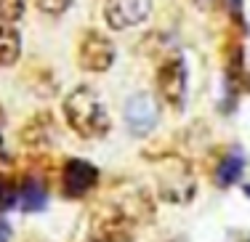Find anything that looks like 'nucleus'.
Masks as SVG:
<instances>
[{
    "label": "nucleus",
    "mask_w": 250,
    "mask_h": 242,
    "mask_svg": "<svg viewBox=\"0 0 250 242\" xmlns=\"http://www.w3.org/2000/svg\"><path fill=\"white\" fill-rule=\"evenodd\" d=\"M21 16H24V0H0V21L3 24H14Z\"/></svg>",
    "instance_id": "f8f14e48"
},
{
    "label": "nucleus",
    "mask_w": 250,
    "mask_h": 242,
    "mask_svg": "<svg viewBox=\"0 0 250 242\" xmlns=\"http://www.w3.org/2000/svg\"><path fill=\"white\" fill-rule=\"evenodd\" d=\"M64 117L69 128L83 139H99L109 131V115L101 104L99 93L91 85H77L64 99Z\"/></svg>",
    "instance_id": "f257e3e1"
},
{
    "label": "nucleus",
    "mask_w": 250,
    "mask_h": 242,
    "mask_svg": "<svg viewBox=\"0 0 250 242\" xmlns=\"http://www.w3.org/2000/svg\"><path fill=\"white\" fill-rule=\"evenodd\" d=\"M123 117H125L128 128L136 136L152 133L154 125H157V120H160V101H157V96L149 93V91L133 93V96L125 101V107H123Z\"/></svg>",
    "instance_id": "39448f33"
},
{
    "label": "nucleus",
    "mask_w": 250,
    "mask_h": 242,
    "mask_svg": "<svg viewBox=\"0 0 250 242\" xmlns=\"http://www.w3.org/2000/svg\"><path fill=\"white\" fill-rule=\"evenodd\" d=\"M157 85L170 107H181L184 104V96H187V64L178 54L165 59V64L160 67V75H157Z\"/></svg>",
    "instance_id": "423d86ee"
},
{
    "label": "nucleus",
    "mask_w": 250,
    "mask_h": 242,
    "mask_svg": "<svg viewBox=\"0 0 250 242\" xmlns=\"http://www.w3.org/2000/svg\"><path fill=\"white\" fill-rule=\"evenodd\" d=\"M16 205V186L5 176H0V213Z\"/></svg>",
    "instance_id": "ddd939ff"
},
{
    "label": "nucleus",
    "mask_w": 250,
    "mask_h": 242,
    "mask_svg": "<svg viewBox=\"0 0 250 242\" xmlns=\"http://www.w3.org/2000/svg\"><path fill=\"white\" fill-rule=\"evenodd\" d=\"M21 54V38L11 24H0V67H11Z\"/></svg>",
    "instance_id": "9d476101"
},
{
    "label": "nucleus",
    "mask_w": 250,
    "mask_h": 242,
    "mask_svg": "<svg viewBox=\"0 0 250 242\" xmlns=\"http://www.w3.org/2000/svg\"><path fill=\"white\" fill-rule=\"evenodd\" d=\"M16 202H19V208L24 213H38L48 202V192H45V186L38 179H27L21 181L19 192H16Z\"/></svg>",
    "instance_id": "1a4fd4ad"
},
{
    "label": "nucleus",
    "mask_w": 250,
    "mask_h": 242,
    "mask_svg": "<svg viewBox=\"0 0 250 242\" xmlns=\"http://www.w3.org/2000/svg\"><path fill=\"white\" fill-rule=\"evenodd\" d=\"M35 5H38L43 14L56 16V14H64V11L72 5V0H35Z\"/></svg>",
    "instance_id": "4468645a"
},
{
    "label": "nucleus",
    "mask_w": 250,
    "mask_h": 242,
    "mask_svg": "<svg viewBox=\"0 0 250 242\" xmlns=\"http://www.w3.org/2000/svg\"><path fill=\"white\" fill-rule=\"evenodd\" d=\"M77 64L85 72H106L115 64V43L96 29H88L77 48Z\"/></svg>",
    "instance_id": "20e7f679"
},
{
    "label": "nucleus",
    "mask_w": 250,
    "mask_h": 242,
    "mask_svg": "<svg viewBox=\"0 0 250 242\" xmlns=\"http://www.w3.org/2000/svg\"><path fill=\"white\" fill-rule=\"evenodd\" d=\"M152 11V0H106L104 19L112 29H128L146 21Z\"/></svg>",
    "instance_id": "0eeeda50"
},
{
    "label": "nucleus",
    "mask_w": 250,
    "mask_h": 242,
    "mask_svg": "<svg viewBox=\"0 0 250 242\" xmlns=\"http://www.w3.org/2000/svg\"><path fill=\"white\" fill-rule=\"evenodd\" d=\"M242 170H245V160H242V155H226L221 162H218V168H216V184L226 189V186H231V184H237L240 181V176H242Z\"/></svg>",
    "instance_id": "9b49d317"
},
{
    "label": "nucleus",
    "mask_w": 250,
    "mask_h": 242,
    "mask_svg": "<svg viewBox=\"0 0 250 242\" xmlns=\"http://www.w3.org/2000/svg\"><path fill=\"white\" fill-rule=\"evenodd\" d=\"M194 3H197L200 8H210V5H213V0H194Z\"/></svg>",
    "instance_id": "a211bd4d"
},
{
    "label": "nucleus",
    "mask_w": 250,
    "mask_h": 242,
    "mask_svg": "<svg viewBox=\"0 0 250 242\" xmlns=\"http://www.w3.org/2000/svg\"><path fill=\"white\" fill-rule=\"evenodd\" d=\"M96 184H99L96 165H91L88 160H77V157L67 160V165L62 170V189L67 197H83Z\"/></svg>",
    "instance_id": "6e6552de"
},
{
    "label": "nucleus",
    "mask_w": 250,
    "mask_h": 242,
    "mask_svg": "<svg viewBox=\"0 0 250 242\" xmlns=\"http://www.w3.org/2000/svg\"><path fill=\"white\" fill-rule=\"evenodd\" d=\"M245 192H248V194H250V186H245Z\"/></svg>",
    "instance_id": "6ab92c4d"
},
{
    "label": "nucleus",
    "mask_w": 250,
    "mask_h": 242,
    "mask_svg": "<svg viewBox=\"0 0 250 242\" xmlns=\"http://www.w3.org/2000/svg\"><path fill=\"white\" fill-rule=\"evenodd\" d=\"M229 11L237 19H242V0H229Z\"/></svg>",
    "instance_id": "f3484780"
},
{
    "label": "nucleus",
    "mask_w": 250,
    "mask_h": 242,
    "mask_svg": "<svg viewBox=\"0 0 250 242\" xmlns=\"http://www.w3.org/2000/svg\"><path fill=\"white\" fill-rule=\"evenodd\" d=\"M149 213L133 208V200H128L125 205H117V202L101 205L91 218L88 242H130L136 237V226Z\"/></svg>",
    "instance_id": "f03ea898"
},
{
    "label": "nucleus",
    "mask_w": 250,
    "mask_h": 242,
    "mask_svg": "<svg viewBox=\"0 0 250 242\" xmlns=\"http://www.w3.org/2000/svg\"><path fill=\"white\" fill-rule=\"evenodd\" d=\"M157 189L160 197L170 205H187L197 192L192 165L181 157H163L157 162Z\"/></svg>",
    "instance_id": "7ed1b4c3"
},
{
    "label": "nucleus",
    "mask_w": 250,
    "mask_h": 242,
    "mask_svg": "<svg viewBox=\"0 0 250 242\" xmlns=\"http://www.w3.org/2000/svg\"><path fill=\"white\" fill-rule=\"evenodd\" d=\"M226 242H250V232H245V229H231L226 234Z\"/></svg>",
    "instance_id": "2eb2a0df"
},
{
    "label": "nucleus",
    "mask_w": 250,
    "mask_h": 242,
    "mask_svg": "<svg viewBox=\"0 0 250 242\" xmlns=\"http://www.w3.org/2000/svg\"><path fill=\"white\" fill-rule=\"evenodd\" d=\"M0 242H11V226L0 218Z\"/></svg>",
    "instance_id": "dca6fc26"
}]
</instances>
